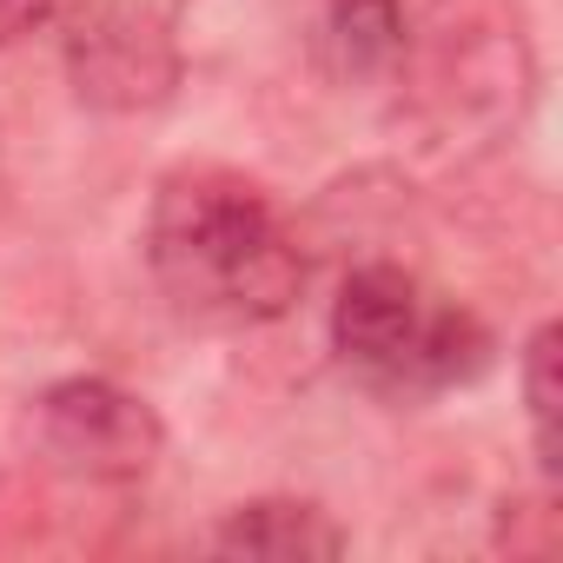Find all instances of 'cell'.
Returning a JSON list of instances; mask_svg holds the SVG:
<instances>
[{
    "mask_svg": "<svg viewBox=\"0 0 563 563\" xmlns=\"http://www.w3.org/2000/svg\"><path fill=\"white\" fill-rule=\"evenodd\" d=\"M146 265L159 292L206 325L286 319L306 286L292 225L252 179L225 166H179L159 179L146 212Z\"/></svg>",
    "mask_w": 563,
    "mask_h": 563,
    "instance_id": "6da1fadb",
    "label": "cell"
},
{
    "mask_svg": "<svg viewBox=\"0 0 563 563\" xmlns=\"http://www.w3.org/2000/svg\"><path fill=\"white\" fill-rule=\"evenodd\" d=\"M332 345L339 358L378 385V391H405V398H431L451 385H471L490 365V332L477 312H464L457 299L431 292L424 278H411L405 265H358L339 299H332Z\"/></svg>",
    "mask_w": 563,
    "mask_h": 563,
    "instance_id": "7a4b0ae2",
    "label": "cell"
},
{
    "mask_svg": "<svg viewBox=\"0 0 563 563\" xmlns=\"http://www.w3.org/2000/svg\"><path fill=\"white\" fill-rule=\"evenodd\" d=\"M67 80L100 113L166 107L179 87V41L159 0H60Z\"/></svg>",
    "mask_w": 563,
    "mask_h": 563,
    "instance_id": "3957f363",
    "label": "cell"
},
{
    "mask_svg": "<svg viewBox=\"0 0 563 563\" xmlns=\"http://www.w3.org/2000/svg\"><path fill=\"white\" fill-rule=\"evenodd\" d=\"M27 431H34V451L41 464L80 477V484H133L159 464L166 451V424L159 411L113 385V378H60L34 398L27 411Z\"/></svg>",
    "mask_w": 563,
    "mask_h": 563,
    "instance_id": "277c9868",
    "label": "cell"
},
{
    "mask_svg": "<svg viewBox=\"0 0 563 563\" xmlns=\"http://www.w3.org/2000/svg\"><path fill=\"white\" fill-rule=\"evenodd\" d=\"M212 550L258 556V563H319V556H345V530L332 523V510L306 497H252L225 510V523L212 530Z\"/></svg>",
    "mask_w": 563,
    "mask_h": 563,
    "instance_id": "5b68a950",
    "label": "cell"
},
{
    "mask_svg": "<svg viewBox=\"0 0 563 563\" xmlns=\"http://www.w3.org/2000/svg\"><path fill=\"white\" fill-rule=\"evenodd\" d=\"M325 60L339 80H385L411 60L405 0H325Z\"/></svg>",
    "mask_w": 563,
    "mask_h": 563,
    "instance_id": "8992f818",
    "label": "cell"
},
{
    "mask_svg": "<svg viewBox=\"0 0 563 563\" xmlns=\"http://www.w3.org/2000/svg\"><path fill=\"white\" fill-rule=\"evenodd\" d=\"M556 345L563 332L556 325H537L530 345H523V405H530V438H537V464L543 477H556Z\"/></svg>",
    "mask_w": 563,
    "mask_h": 563,
    "instance_id": "52a82bcc",
    "label": "cell"
},
{
    "mask_svg": "<svg viewBox=\"0 0 563 563\" xmlns=\"http://www.w3.org/2000/svg\"><path fill=\"white\" fill-rule=\"evenodd\" d=\"M54 14H60V0H0V47L27 41V34L47 27Z\"/></svg>",
    "mask_w": 563,
    "mask_h": 563,
    "instance_id": "ba28073f",
    "label": "cell"
}]
</instances>
